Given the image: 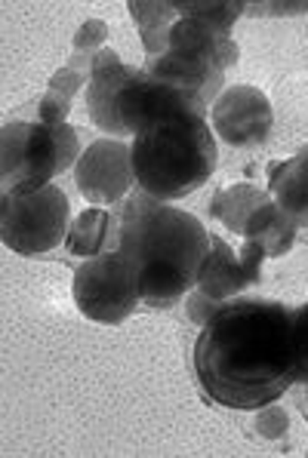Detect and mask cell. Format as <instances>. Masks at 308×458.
Returning <instances> with one entry per match:
<instances>
[{
  "instance_id": "23",
  "label": "cell",
  "mask_w": 308,
  "mask_h": 458,
  "mask_svg": "<svg viewBox=\"0 0 308 458\" xmlns=\"http://www.w3.org/2000/svg\"><path fill=\"white\" fill-rule=\"evenodd\" d=\"M303 403H305V415H308V385H305V400H303Z\"/></svg>"
},
{
  "instance_id": "20",
  "label": "cell",
  "mask_w": 308,
  "mask_h": 458,
  "mask_svg": "<svg viewBox=\"0 0 308 458\" xmlns=\"http://www.w3.org/2000/svg\"><path fill=\"white\" fill-rule=\"evenodd\" d=\"M105 40H108V25H105L102 19H90V22H83L81 28H77L72 55L93 59L99 49H105Z\"/></svg>"
},
{
  "instance_id": "22",
  "label": "cell",
  "mask_w": 308,
  "mask_h": 458,
  "mask_svg": "<svg viewBox=\"0 0 308 458\" xmlns=\"http://www.w3.org/2000/svg\"><path fill=\"white\" fill-rule=\"evenodd\" d=\"M222 305H226V301L210 299V295H207V293H201L198 286H194V290L185 295V314H188V320H194L198 327H204V323H207L216 311H219Z\"/></svg>"
},
{
  "instance_id": "13",
  "label": "cell",
  "mask_w": 308,
  "mask_h": 458,
  "mask_svg": "<svg viewBox=\"0 0 308 458\" xmlns=\"http://www.w3.org/2000/svg\"><path fill=\"white\" fill-rule=\"evenodd\" d=\"M65 250H68V256H81V259L115 252L117 250V213L102 209V207L83 209L72 222V228H68Z\"/></svg>"
},
{
  "instance_id": "1",
  "label": "cell",
  "mask_w": 308,
  "mask_h": 458,
  "mask_svg": "<svg viewBox=\"0 0 308 458\" xmlns=\"http://www.w3.org/2000/svg\"><path fill=\"white\" fill-rule=\"evenodd\" d=\"M201 391L226 410H259L296 385L293 308L275 299H231L194 342Z\"/></svg>"
},
{
  "instance_id": "15",
  "label": "cell",
  "mask_w": 308,
  "mask_h": 458,
  "mask_svg": "<svg viewBox=\"0 0 308 458\" xmlns=\"http://www.w3.org/2000/svg\"><path fill=\"white\" fill-rule=\"evenodd\" d=\"M269 200H271V194L265 191V188L250 185V182H237V185L216 191V197L210 200V216L219 218L235 234H244L250 216H253L259 207H265Z\"/></svg>"
},
{
  "instance_id": "10",
  "label": "cell",
  "mask_w": 308,
  "mask_h": 458,
  "mask_svg": "<svg viewBox=\"0 0 308 458\" xmlns=\"http://www.w3.org/2000/svg\"><path fill=\"white\" fill-rule=\"evenodd\" d=\"M262 246L253 241H244L241 250H231L219 234H210V252L201 265L198 274V290L207 293L216 301L237 299L247 286L262 280V262H265Z\"/></svg>"
},
{
  "instance_id": "16",
  "label": "cell",
  "mask_w": 308,
  "mask_h": 458,
  "mask_svg": "<svg viewBox=\"0 0 308 458\" xmlns=\"http://www.w3.org/2000/svg\"><path fill=\"white\" fill-rule=\"evenodd\" d=\"M133 22L139 28V38H142L145 55H160L167 47V34H170L173 22H176V10H173V0H130L127 4Z\"/></svg>"
},
{
  "instance_id": "9",
  "label": "cell",
  "mask_w": 308,
  "mask_h": 458,
  "mask_svg": "<svg viewBox=\"0 0 308 458\" xmlns=\"http://www.w3.org/2000/svg\"><path fill=\"white\" fill-rule=\"evenodd\" d=\"M275 111L259 87H228L210 108V126L231 148H256L269 139Z\"/></svg>"
},
{
  "instance_id": "21",
  "label": "cell",
  "mask_w": 308,
  "mask_h": 458,
  "mask_svg": "<svg viewBox=\"0 0 308 458\" xmlns=\"http://www.w3.org/2000/svg\"><path fill=\"white\" fill-rule=\"evenodd\" d=\"M293 344H296V382L308 385V305L293 308Z\"/></svg>"
},
{
  "instance_id": "14",
  "label": "cell",
  "mask_w": 308,
  "mask_h": 458,
  "mask_svg": "<svg viewBox=\"0 0 308 458\" xmlns=\"http://www.w3.org/2000/svg\"><path fill=\"white\" fill-rule=\"evenodd\" d=\"M241 237L262 246V252L269 259H278V256H287L293 241H296V222H293V218L275 203V197H271L265 207H259L256 213L250 216Z\"/></svg>"
},
{
  "instance_id": "11",
  "label": "cell",
  "mask_w": 308,
  "mask_h": 458,
  "mask_svg": "<svg viewBox=\"0 0 308 458\" xmlns=\"http://www.w3.org/2000/svg\"><path fill=\"white\" fill-rule=\"evenodd\" d=\"M136 74L139 68L124 65L115 49L105 47L93 55V72H90V83H87V111H90V121L99 126L102 132H111L115 139L127 136L121 117H117V96H121V89Z\"/></svg>"
},
{
  "instance_id": "18",
  "label": "cell",
  "mask_w": 308,
  "mask_h": 458,
  "mask_svg": "<svg viewBox=\"0 0 308 458\" xmlns=\"http://www.w3.org/2000/svg\"><path fill=\"white\" fill-rule=\"evenodd\" d=\"M173 10L179 16L204 19L222 31H231V25L247 13V4H241V0H173Z\"/></svg>"
},
{
  "instance_id": "12",
  "label": "cell",
  "mask_w": 308,
  "mask_h": 458,
  "mask_svg": "<svg viewBox=\"0 0 308 458\" xmlns=\"http://www.w3.org/2000/svg\"><path fill=\"white\" fill-rule=\"evenodd\" d=\"M269 194L296 222V228H308V148L269 164Z\"/></svg>"
},
{
  "instance_id": "2",
  "label": "cell",
  "mask_w": 308,
  "mask_h": 458,
  "mask_svg": "<svg viewBox=\"0 0 308 458\" xmlns=\"http://www.w3.org/2000/svg\"><path fill=\"white\" fill-rule=\"evenodd\" d=\"M117 250L136 265L142 305L154 311L179 305L198 286L210 252V231L198 216L167 207V200L130 191L117 203Z\"/></svg>"
},
{
  "instance_id": "17",
  "label": "cell",
  "mask_w": 308,
  "mask_h": 458,
  "mask_svg": "<svg viewBox=\"0 0 308 458\" xmlns=\"http://www.w3.org/2000/svg\"><path fill=\"white\" fill-rule=\"evenodd\" d=\"M90 83V72L74 65L59 68L50 77V87H47L44 98L38 105V121L47 126H62L68 121V111H72V98L81 93L83 87Z\"/></svg>"
},
{
  "instance_id": "3",
  "label": "cell",
  "mask_w": 308,
  "mask_h": 458,
  "mask_svg": "<svg viewBox=\"0 0 308 458\" xmlns=\"http://www.w3.org/2000/svg\"><path fill=\"white\" fill-rule=\"evenodd\" d=\"M210 111L176 108L151 121L130 142L136 188L158 200H182L216 173V132Z\"/></svg>"
},
{
  "instance_id": "5",
  "label": "cell",
  "mask_w": 308,
  "mask_h": 458,
  "mask_svg": "<svg viewBox=\"0 0 308 458\" xmlns=\"http://www.w3.org/2000/svg\"><path fill=\"white\" fill-rule=\"evenodd\" d=\"M81 136L72 123L47 126L13 121L0 130V182L4 191H31L81 160Z\"/></svg>"
},
{
  "instance_id": "6",
  "label": "cell",
  "mask_w": 308,
  "mask_h": 458,
  "mask_svg": "<svg viewBox=\"0 0 308 458\" xmlns=\"http://www.w3.org/2000/svg\"><path fill=\"white\" fill-rule=\"evenodd\" d=\"M72 207L59 185L31 191H4L0 197V237L16 256H44L68 237Z\"/></svg>"
},
{
  "instance_id": "8",
  "label": "cell",
  "mask_w": 308,
  "mask_h": 458,
  "mask_svg": "<svg viewBox=\"0 0 308 458\" xmlns=\"http://www.w3.org/2000/svg\"><path fill=\"white\" fill-rule=\"evenodd\" d=\"M74 185L90 207H117L136 185L130 145L124 139H99L87 145L74 164Z\"/></svg>"
},
{
  "instance_id": "4",
  "label": "cell",
  "mask_w": 308,
  "mask_h": 458,
  "mask_svg": "<svg viewBox=\"0 0 308 458\" xmlns=\"http://www.w3.org/2000/svg\"><path fill=\"white\" fill-rule=\"evenodd\" d=\"M237 55L241 49L231 40V31H222L204 19L179 16L167 34L164 53L145 59L142 72L167 87L194 96L210 108L222 96L226 68L237 65Z\"/></svg>"
},
{
  "instance_id": "19",
  "label": "cell",
  "mask_w": 308,
  "mask_h": 458,
  "mask_svg": "<svg viewBox=\"0 0 308 458\" xmlns=\"http://www.w3.org/2000/svg\"><path fill=\"white\" fill-rule=\"evenodd\" d=\"M253 431L259 437H265V440H284L287 431H290V415L278 403L259 406L256 419H253Z\"/></svg>"
},
{
  "instance_id": "7",
  "label": "cell",
  "mask_w": 308,
  "mask_h": 458,
  "mask_svg": "<svg viewBox=\"0 0 308 458\" xmlns=\"http://www.w3.org/2000/svg\"><path fill=\"white\" fill-rule=\"evenodd\" d=\"M72 299L87 320L121 327L142 305L139 295V271L121 250L83 259L74 267Z\"/></svg>"
}]
</instances>
